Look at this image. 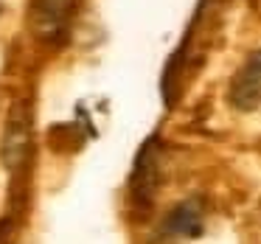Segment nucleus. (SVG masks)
<instances>
[{"label":"nucleus","instance_id":"4","mask_svg":"<svg viewBox=\"0 0 261 244\" xmlns=\"http://www.w3.org/2000/svg\"><path fill=\"white\" fill-rule=\"evenodd\" d=\"M227 101L242 113H250L261 104V48L250 53L244 65L236 70L230 90H227Z\"/></svg>","mask_w":261,"mask_h":244},{"label":"nucleus","instance_id":"2","mask_svg":"<svg viewBox=\"0 0 261 244\" xmlns=\"http://www.w3.org/2000/svg\"><path fill=\"white\" fill-rule=\"evenodd\" d=\"M79 3L82 0H31L29 23L37 40L59 45L70 31V23L79 12Z\"/></svg>","mask_w":261,"mask_h":244},{"label":"nucleus","instance_id":"1","mask_svg":"<svg viewBox=\"0 0 261 244\" xmlns=\"http://www.w3.org/2000/svg\"><path fill=\"white\" fill-rule=\"evenodd\" d=\"M160 174H163V141H160V135H152L141 146L135 163H132L129 194L138 210H146L152 205L160 188Z\"/></svg>","mask_w":261,"mask_h":244},{"label":"nucleus","instance_id":"5","mask_svg":"<svg viewBox=\"0 0 261 244\" xmlns=\"http://www.w3.org/2000/svg\"><path fill=\"white\" fill-rule=\"evenodd\" d=\"M205 230V205L199 197H188L166 213L160 233L166 238H197Z\"/></svg>","mask_w":261,"mask_h":244},{"label":"nucleus","instance_id":"3","mask_svg":"<svg viewBox=\"0 0 261 244\" xmlns=\"http://www.w3.org/2000/svg\"><path fill=\"white\" fill-rule=\"evenodd\" d=\"M31 107L25 101H17L9 113L3 141H0V157L9 171H17L31 154Z\"/></svg>","mask_w":261,"mask_h":244}]
</instances>
